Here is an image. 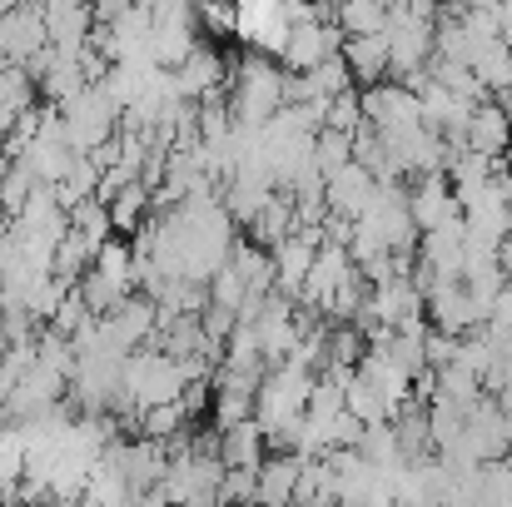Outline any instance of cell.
Returning <instances> with one entry per match:
<instances>
[{
  "mask_svg": "<svg viewBox=\"0 0 512 507\" xmlns=\"http://www.w3.org/2000/svg\"><path fill=\"white\" fill-rule=\"evenodd\" d=\"M304 473V453H279L264 458L254 473V507H294V488Z\"/></svg>",
  "mask_w": 512,
  "mask_h": 507,
  "instance_id": "6da1fadb",
  "label": "cell"
}]
</instances>
